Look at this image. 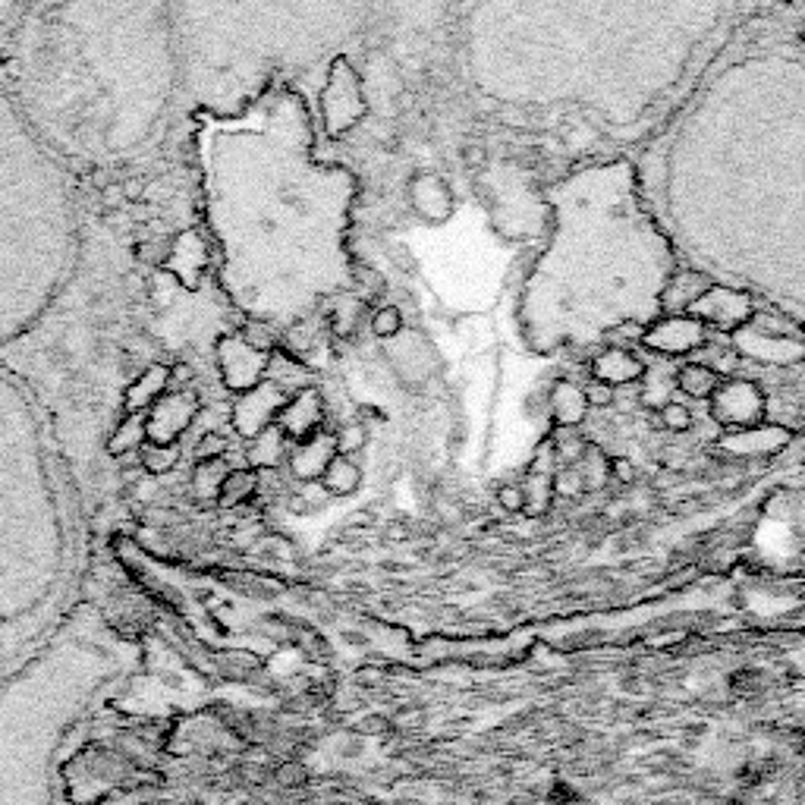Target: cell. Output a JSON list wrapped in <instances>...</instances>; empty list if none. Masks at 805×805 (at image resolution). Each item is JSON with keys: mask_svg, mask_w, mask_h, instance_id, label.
Returning <instances> with one entry per match:
<instances>
[{"mask_svg": "<svg viewBox=\"0 0 805 805\" xmlns=\"http://www.w3.org/2000/svg\"><path fill=\"white\" fill-rule=\"evenodd\" d=\"M337 456V447H334V434H315V438L309 441H302L299 450L293 453V472L296 478H302V482H315V478L324 475V469H328V463Z\"/></svg>", "mask_w": 805, "mask_h": 805, "instance_id": "obj_13", "label": "cell"}, {"mask_svg": "<svg viewBox=\"0 0 805 805\" xmlns=\"http://www.w3.org/2000/svg\"><path fill=\"white\" fill-rule=\"evenodd\" d=\"M170 375H173V378H177L180 384H186L192 372H189V365H177V368H173V372H170Z\"/></svg>", "mask_w": 805, "mask_h": 805, "instance_id": "obj_39", "label": "cell"}, {"mask_svg": "<svg viewBox=\"0 0 805 805\" xmlns=\"http://www.w3.org/2000/svg\"><path fill=\"white\" fill-rule=\"evenodd\" d=\"M463 161H466L469 167H482V164L488 161V155H485V148H482V145H466V148H463Z\"/></svg>", "mask_w": 805, "mask_h": 805, "instance_id": "obj_37", "label": "cell"}, {"mask_svg": "<svg viewBox=\"0 0 805 805\" xmlns=\"http://www.w3.org/2000/svg\"><path fill=\"white\" fill-rule=\"evenodd\" d=\"M721 375L714 372L708 362H689L677 372V387L692 400H711L714 390L721 387Z\"/></svg>", "mask_w": 805, "mask_h": 805, "instance_id": "obj_18", "label": "cell"}, {"mask_svg": "<svg viewBox=\"0 0 805 805\" xmlns=\"http://www.w3.org/2000/svg\"><path fill=\"white\" fill-rule=\"evenodd\" d=\"M557 466H560V460H557L554 441L545 438V441L535 447V456H532V463H529V475H551L554 478L557 475Z\"/></svg>", "mask_w": 805, "mask_h": 805, "instance_id": "obj_30", "label": "cell"}, {"mask_svg": "<svg viewBox=\"0 0 805 805\" xmlns=\"http://www.w3.org/2000/svg\"><path fill=\"white\" fill-rule=\"evenodd\" d=\"M639 340L645 350H655L661 356H686L708 343V328L692 315H667L651 321Z\"/></svg>", "mask_w": 805, "mask_h": 805, "instance_id": "obj_5", "label": "cell"}, {"mask_svg": "<svg viewBox=\"0 0 805 805\" xmlns=\"http://www.w3.org/2000/svg\"><path fill=\"white\" fill-rule=\"evenodd\" d=\"M793 441V431L783 425H752L746 431H733V434H721L717 438V447L724 453H736V456H774L780 450H787Z\"/></svg>", "mask_w": 805, "mask_h": 805, "instance_id": "obj_9", "label": "cell"}, {"mask_svg": "<svg viewBox=\"0 0 805 805\" xmlns=\"http://www.w3.org/2000/svg\"><path fill=\"white\" fill-rule=\"evenodd\" d=\"M387 356L394 359L397 375L406 384H422L438 372V356H434L431 343L419 334H400L387 343Z\"/></svg>", "mask_w": 805, "mask_h": 805, "instance_id": "obj_6", "label": "cell"}, {"mask_svg": "<svg viewBox=\"0 0 805 805\" xmlns=\"http://www.w3.org/2000/svg\"><path fill=\"white\" fill-rule=\"evenodd\" d=\"M592 375L595 381L601 384H611V387H623V384H636L645 378V362L636 356V353H629V350H607L601 356L592 359Z\"/></svg>", "mask_w": 805, "mask_h": 805, "instance_id": "obj_12", "label": "cell"}, {"mask_svg": "<svg viewBox=\"0 0 805 805\" xmlns=\"http://www.w3.org/2000/svg\"><path fill=\"white\" fill-rule=\"evenodd\" d=\"M658 416H661V428L670 431V434H686L695 428V416H692V409L686 403H667L664 409H658Z\"/></svg>", "mask_w": 805, "mask_h": 805, "instance_id": "obj_29", "label": "cell"}, {"mask_svg": "<svg viewBox=\"0 0 805 805\" xmlns=\"http://www.w3.org/2000/svg\"><path fill=\"white\" fill-rule=\"evenodd\" d=\"M195 453H199V463L224 460V456L230 453V441L224 438V434H217V431H205L202 441L195 444Z\"/></svg>", "mask_w": 805, "mask_h": 805, "instance_id": "obj_31", "label": "cell"}, {"mask_svg": "<svg viewBox=\"0 0 805 805\" xmlns=\"http://www.w3.org/2000/svg\"><path fill=\"white\" fill-rule=\"evenodd\" d=\"M318 482H321L324 494H331V497H350L362 485V469L353 460H346V456H334Z\"/></svg>", "mask_w": 805, "mask_h": 805, "instance_id": "obj_17", "label": "cell"}, {"mask_svg": "<svg viewBox=\"0 0 805 805\" xmlns=\"http://www.w3.org/2000/svg\"><path fill=\"white\" fill-rule=\"evenodd\" d=\"M765 390L749 378L721 381V387L711 397V419L724 428V434L746 431L752 425H761L765 419Z\"/></svg>", "mask_w": 805, "mask_h": 805, "instance_id": "obj_2", "label": "cell"}, {"mask_svg": "<svg viewBox=\"0 0 805 805\" xmlns=\"http://www.w3.org/2000/svg\"><path fill=\"white\" fill-rule=\"evenodd\" d=\"M365 444H368V425L365 422H350L334 434L337 456H346V460H353V453L365 450Z\"/></svg>", "mask_w": 805, "mask_h": 805, "instance_id": "obj_26", "label": "cell"}, {"mask_svg": "<svg viewBox=\"0 0 805 805\" xmlns=\"http://www.w3.org/2000/svg\"><path fill=\"white\" fill-rule=\"evenodd\" d=\"M365 114V95L356 70L350 60L340 57L331 67L328 89H324V123H328L331 136H343L346 129H353L359 117Z\"/></svg>", "mask_w": 805, "mask_h": 805, "instance_id": "obj_3", "label": "cell"}, {"mask_svg": "<svg viewBox=\"0 0 805 805\" xmlns=\"http://www.w3.org/2000/svg\"><path fill=\"white\" fill-rule=\"evenodd\" d=\"M708 287H711V280L705 274H673L661 293V309H667L670 315H686L692 309V302Z\"/></svg>", "mask_w": 805, "mask_h": 805, "instance_id": "obj_16", "label": "cell"}, {"mask_svg": "<svg viewBox=\"0 0 805 805\" xmlns=\"http://www.w3.org/2000/svg\"><path fill=\"white\" fill-rule=\"evenodd\" d=\"M607 472H611V478L620 485H633L639 475L636 463L629 460V456H611V460H607Z\"/></svg>", "mask_w": 805, "mask_h": 805, "instance_id": "obj_34", "label": "cell"}, {"mask_svg": "<svg viewBox=\"0 0 805 805\" xmlns=\"http://www.w3.org/2000/svg\"><path fill=\"white\" fill-rule=\"evenodd\" d=\"M372 334L378 340H394L403 334V312L397 306H381L375 315H372Z\"/></svg>", "mask_w": 805, "mask_h": 805, "instance_id": "obj_28", "label": "cell"}, {"mask_svg": "<svg viewBox=\"0 0 805 805\" xmlns=\"http://www.w3.org/2000/svg\"><path fill=\"white\" fill-rule=\"evenodd\" d=\"M167 368H161V365H151L148 372L126 390V400H129V406L133 409H142V406H148L151 400H155L161 390H164V384H167Z\"/></svg>", "mask_w": 805, "mask_h": 805, "instance_id": "obj_23", "label": "cell"}, {"mask_svg": "<svg viewBox=\"0 0 805 805\" xmlns=\"http://www.w3.org/2000/svg\"><path fill=\"white\" fill-rule=\"evenodd\" d=\"M607 460H611V456H607L601 447H589L585 450V456L579 460V475H582V482H585V491H601L604 485H607V478H611V472H607Z\"/></svg>", "mask_w": 805, "mask_h": 805, "instance_id": "obj_24", "label": "cell"}, {"mask_svg": "<svg viewBox=\"0 0 805 805\" xmlns=\"http://www.w3.org/2000/svg\"><path fill=\"white\" fill-rule=\"evenodd\" d=\"M585 394V403H589V409H607V406H614L617 403V390L611 384H601V381H592L589 387L582 390Z\"/></svg>", "mask_w": 805, "mask_h": 805, "instance_id": "obj_32", "label": "cell"}, {"mask_svg": "<svg viewBox=\"0 0 805 805\" xmlns=\"http://www.w3.org/2000/svg\"><path fill=\"white\" fill-rule=\"evenodd\" d=\"M730 343L736 356L755 359L761 365L790 368L805 362V340L793 337L790 324L768 312H755L746 328L730 334Z\"/></svg>", "mask_w": 805, "mask_h": 805, "instance_id": "obj_1", "label": "cell"}, {"mask_svg": "<svg viewBox=\"0 0 805 805\" xmlns=\"http://www.w3.org/2000/svg\"><path fill=\"white\" fill-rule=\"evenodd\" d=\"M192 409H195V397L192 394H180V397H170L158 406L155 416L148 419V434H151V444H161L164 441V428L167 438L173 441L177 438V431L186 428V422L192 419Z\"/></svg>", "mask_w": 805, "mask_h": 805, "instance_id": "obj_15", "label": "cell"}, {"mask_svg": "<svg viewBox=\"0 0 805 805\" xmlns=\"http://www.w3.org/2000/svg\"><path fill=\"white\" fill-rule=\"evenodd\" d=\"M497 504L504 513H522V504H526V500H522V488L519 485H500Z\"/></svg>", "mask_w": 805, "mask_h": 805, "instance_id": "obj_35", "label": "cell"}, {"mask_svg": "<svg viewBox=\"0 0 805 805\" xmlns=\"http://www.w3.org/2000/svg\"><path fill=\"white\" fill-rule=\"evenodd\" d=\"M221 365H224V381L236 390H249V387H258L261 378L268 375V362L271 356L268 353H258L252 350L249 343L243 340H221Z\"/></svg>", "mask_w": 805, "mask_h": 805, "instance_id": "obj_7", "label": "cell"}, {"mask_svg": "<svg viewBox=\"0 0 805 805\" xmlns=\"http://www.w3.org/2000/svg\"><path fill=\"white\" fill-rule=\"evenodd\" d=\"M409 205L425 224H444L453 214V192L438 173H419L409 180Z\"/></svg>", "mask_w": 805, "mask_h": 805, "instance_id": "obj_10", "label": "cell"}, {"mask_svg": "<svg viewBox=\"0 0 805 805\" xmlns=\"http://www.w3.org/2000/svg\"><path fill=\"white\" fill-rule=\"evenodd\" d=\"M554 491L557 494H567V497H579L585 491V482H582V475L576 466H567V469H560L557 478H554Z\"/></svg>", "mask_w": 805, "mask_h": 805, "instance_id": "obj_33", "label": "cell"}, {"mask_svg": "<svg viewBox=\"0 0 805 805\" xmlns=\"http://www.w3.org/2000/svg\"><path fill=\"white\" fill-rule=\"evenodd\" d=\"M695 321H702L705 328H717L724 334H733L739 328H746L755 315V302L749 293H739L730 287H708L699 299L692 302V309L686 312Z\"/></svg>", "mask_w": 805, "mask_h": 805, "instance_id": "obj_4", "label": "cell"}, {"mask_svg": "<svg viewBox=\"0 0 805 805\" xmlns=\"http://www.w3.org/2000/svg\"><path fill=\"white\" fill-rule=\"evenodd\" d=\"M287 394H280V390L268 381V384H258V387H252V394L239 403L236 409H233V425L243 431V434H255L258 431H265L268 425H274L277 422V416H280V409L287 406Z\"/></svg>", "mask_w": 805, "mask_h": 805, "instance_id": "obj_8", "label": "cell"}, {"mask_svg": "<svg viewBox=\"0 0 805 805\" xmlns=\"http://www.w3.org/2000/svg\"><path fill=\"white\" fill-rule=\"evenodd\" d=\"M280 428H284L287 438H296V441H309L318 434L321 428V419H324V403H321V394L318 390H302V394L290 397L287 406L280 409L277 416Z\"/></svg>", "mask_w": 805, "mask_h": 805, "instance_id": "obj_11", "label": "cell"}, {"mask_svg": "<svg viewBox=\"0 0 805 805\" xmlns=\"http://www.w3.org/2000/svg\"><path fill=\"white\" fill-rule=\"evenodd\" d=\"M224 478H227V460L199 463V469H195V488H199L202 497H217Z\"/></svg>", "mask_w": 805, "mask_h": 805, "instance_id": "obj_27", "label": "cell"}, {"mask_svg": "<svg viewBox=\"0 0 805 805\" xmlns=\"http://www.w3.org/2000/svg\"><path fill=\"white\" fill-rule=\"evenodd\" d=\"M412 538V529H409V522H394V526H387V541H409Z\"/></svg>", "mask_w": 805, "mask_h": 805, "instance_id": "obj_38", "label": "cell"}, {"mask_svg": "<svg viewBox=\"0 0 805 805\" xmlns=\"http://www.w3.org/2000/svg\"><path fill=\"white\" fill-rule=\"evenodd\" d=\"M551 416L557 428H579L589 419V403H585L582 387L573 381H557L551 387Z\"/></svg>", "mask_w": 805, "mask_h": 805, "instance_id": "obj_14", "label": "cell"}, {"mask_svg": "<svg viewBox=\"0 0 805 805\" xmlns=\"http://www.w3.org/2000/svg\"><path fill=\"white\" fill-rule=\"evenodd\" d=\"M136 425H139V419H133L129 425H123V428H120V434H117V438L111 441V453H117V456H120L126 447H136V444H139V428H136Z\"/></svg>", "mask_w": 805, "mask_h": 805, "instance_id": "obj_36", "label": "cell"}, {"mask_svg": "<svg viewBox=\"0 0 805 805\" xmlns=\"http://www.w3.org/2000/svg\"><path fill=\"white\" fill-rule=\"evenodd\" d=\"M255 488H258L255 472H249V469H233V472H227L221 491H217V500H221L224 507L246 504V500L255 494Z\"/></svg>", "mask_w": 805, "mask_h": 805, "instance_id": "obj_22", "label": "cell"}, {"mask_svg": "<svg viewBox=\"0 0 805 805\" xmlns=\"http://www.w3.org/2000/svg\"><path fill=\"white\" fill-rule=\"evenodd\" d=\"M519 488H522V500H526V504H522V513H526L529 519H541L554 507L557 491H554L551 475H526Z\"/></svg>", "mask_w": 805, "mask_h": 805, "instance_id": "obj_19", "label": "cell"}, {"mask_svg": "<svg viewBox=\"0 0 805 805\" xmlns=\"http://www.w3.org/2000/svg\"><path fill=\"white\" fill-rule=\"evenodd\" d=\"M365 306H368V302L362 296H353V293L340 296L334 306H331V328H334V334L353 337L356 328H359V321H362V315H365Z\"/></svg>", "mask_w": 805, "mask_h": 805, "instance_id": "obj_21", "label": "cell"}, {"mask_svg": "<svg viewBox=\"0 0 805 805\" xmlns=\"http://www.w3.org/2000/svg\"><path fill=\"white\" fill-rule=\"evenodd\" d=\"M177 460H180L177 444H142V463L148 472L164 475L177 466Z\"/></svg>", "mask_w": 805, "mask_h": 805, "instance_id": "obj_25", "label": "cell"}, {"mask_svg": "<svg viewBox=\"0 0 805 805\" xmlns=\"http://www.w3.org/2000/svg\"><path fill=\"white\" fill-rule=\"evenodd\" d=\"M284 441L287 434L277 422L268 425L265 431H258L252 438V450H249V460L255 469H274L280 463V453H284Z\"/></svg>", "mask_w": 805, "mask_h": 805, "instance_id": "obj_20", "label": "cell"}]
</instances>
